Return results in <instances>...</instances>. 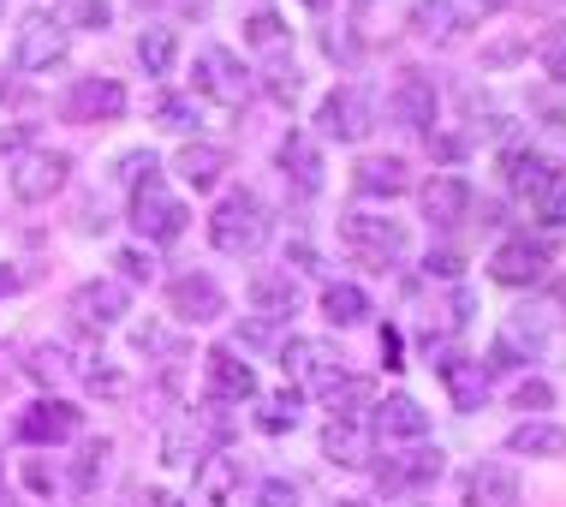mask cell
<instances>
[{
	"label": "cell",
	"mask_w": 566,
	"mask_h": 507,
	"mask_svg": "<svg viewBox=\"0 0 566 507\" xmlns=\"http://www.w3.org/2000/svg\"><path fill=\"white\" fill-rule=\"evenodd\" d=\"M263 239H269V209H263V197L256 192H227L216 215H209V245H216L221 257H251V251H263Z\"/></svg>",
	"instance_id": "cell-1"
},
{
	"label": "cell",
	"mask_w": 566,
	"mask_h": 507,
	"mask_svg": "<svg viewBox=\"0 0 566 507\" xmlns=\"http://www.w3.org/2000/svg\"><path fill=\"white\" fill-rule=\"evenodd\" d=\"M340 239H346V251L358 257L364 269H381V275H388V269L406 263V227L394 221V215H370V209H364V215H346V221H340Z\"/></svg>",
	"instance_id": "cell-2"
},
{
	"label": "cell",
	"mask_w": 566,
	"mask_h": 507,
	"mask_svg": "<svg viewBox=\"0 0 566 507\" xmlns=\"http://www.w3.org/2000/svg\"><path fill=\"white\" fill-rule=\"evenodd\" d=\"M186 221H191L186 204H179V197L167 192V179H161V174H144V179L132 186V227H137V234H144L149 245L179 239V234H186Z\"/></svg>",
	"instance_id": "cell-3"
},
{
	"label": "cell",
	"mask_w": 566,
	"mask_h": 507,
	"mask_svg": "<svg viewBox=\"0 0 566 507\" xmlns=\"http://www.w3.org/2000/svg\"><path fill=\"white\" fill-rule=\"evenodd\" d=\"M191 90H197V96H209V102H221V107H239L244 96H251V72L233 60V49L203 42L197 60H191Z\"/></svg>",
	"instance_id": "cell-4"
},
{
	"label": "cell",
	"mask_w": 566,
	"mask_h": 507,
	"mask_svg": "<svg viewBox=\"0 0 566 507\" xmlns=\"http://www.w3.org/2000/svg\"><path fill=\"white\" fill-rule=\"evenodd\" d=\"M316 126H323V137L358 144V137L376 126V90L370 84H334L323 96V107H316Z\"/></svg>",
	"instance_id": "cell-5"
},
{
	"label": "cell",
	"mask_w": 566,
	"mask_h": 507,
	"mask_svg": "<svg viewBox=\"0 0 566 507\" xmlns=\"http://www.w3.org/2000/svg\"><path fill=\"white\" fill-rule=\"evenodd\" d=\"M66 179H72L66 149H24V156L12 162V197H19V204H49L54 192H66Z\"/></svg>",
	"instance_id": "cell-6"
},
{
	"label": "cell",
	"mask_w": 566,
	"mask_h": 507,
	"mask_svg": "<svg viewBox=\"0 0 566 507\" xmlns=\"http://www.w3.org/2000/svg\"><path fill=\"white\" fill-rule=\"evenodd\" d=\"M66 60V24L54 12H24L19 42H12V66L19 72H54Z\"/></svg>",
	"instance_id": "cell-7"
},
{
	"label": "cell",
	"mask_w": 566,
	"mask_h": 507,
	"mask_svg": "<svg viewBox=\"0 0 566 507\" xmlns=\"http://www.w3.org/2000/svg\"><path fill=\"white\" fill-rule=\"evenodd\" d=\"M60 114H66L72 126H102V120H119V114H126V84H119V79H72Z\"/></svg>",
	"instance_id": "cell-8"
},
{
	"label": "cell",
	"mask_w": 566,
	"mask_h": 507,
	"mask_svg": "<svg viewBox=\"0 0 566 507\" xmlns=\"http://www.w3.org/2000/svg\"><path fill=\"white\" fill-rule=\"evenodd\" d=\"M548 239H531V234H513L495 245V257H489V275H495L501 287H537L543 269H548Z\"/></svg>",
	"instance_id": "cell-9"
},
{
	"label": "cell",
	"mask_w": 566,
	"mask_h": 507,
	"mask_svg": "<svg viewBox=\"0 0 566 507\" xmlns=\"http://www.w3.org/2000/svg\"><path fill=\"white\" fill-rule=\"evenodd\" d=\"M281 364H286V382H293V389H311V394H323L346 376V359L328 341H293L281 352Z\"/></svg>",
	"instance_id": "cell-10"
},
{
	"label": "cell",
	"mask_w": 566,
	"mask_h": 507,
	"mask_svg": "<svg viewBox=\"0 0 566 507\" xmlns=\"http://www.w3.org/2000/svg\"><path fill=\"white\" fill-rule=\"evenodd\" d=\"M66 311L78 317V329L102 334V329H114V322L132 311V287L126 281H84L78 293L66 299Z\"/></svg>",
	"instance_id": "cell-11"
},
{
	"label": "cell",
	"mask_w": 566,
	"mask_h": 507,
	"mask_svg": "<svg viewBox=\"0 0 566 507\" xmlns=\"http://www.w3.org/2000/svg\"><path fill=\"white\" fill-rule=\"evenodd\" d=\"M388 114L400 120L406 132H436L441 90H436L430 72H400V84H394V96H388Z\"/></svg>",
	"instance_id": "cell-12"
},
{
	"label": "cell",
	"mask_w": 566,
	"mask_h": 507,
	"mask_svg": "<svg viewBox=\"0 0 566 507\" xmlns=\"http://www.w3.org/2000/svg\"><path fill=\"white\" fill-rule=\"evenodd\" d=\"M203 382H209V406H244L256 401V371L251 364H239L233 346H216L203 359Z\"/></svg>",
	"instance_id": "cell-13"
},
{
	"label": "cell",
	"mask_w": 566,
	"mask_h": 507,
	"mask_svg": "<svg viewBox=\"0 0 566 507\" xmlns=\"http://www.w3.org/2000/svg\"><path fill=\"white\" fill-rule=\"evenodd\" d=\"M441 472H448V454H441V448H411V454H388V459H381L376 484L388 489V496H406V489L436 484Z\"/></svg>",
	"instance_id": "cell-14"
},
{
	"label": "cell",
	"mask_w": 566,
	"mask_h": 507,
	"mask_svg": "<svg viewBox=\"0 0 566 507\" xmlns=\"http://www.w3.org/2000/svg\"><path fill=\"white\" fill-rule=\"evenodd\" d=\"M78 406H66V401H36V406H24L19 412V442H30V448H54V442H66V436H78Z\"/></svg>",
	"instance_id": "cell-15"
},
{
	"label": "cell",
	"mask_w": 566,
	"mask_h": 507,
	"mask_svg": "<svg viewBox=\"0 0 566 507\" xmlns=\"http://www.w3.org/2000/svg\"><path fill=\"white\" fill-rule=\"evenodd\" d=\"M167 304H174L179 322H216V317H227V293H221L216 281H209L203 269L179 275V281L167 287Z\"/></svg>",
	"instance_id": "cell-16"
},
{
	"label": "cell",
	"mask_w": 566,
	"mask_h": 507,
	"mask_svg": "<svg viewBox=\"0 0 566 507\" xmlns=\"http://www.w3.org/2000/svg\"><path fill=\"white\" fill-rule=\"evenodd\" d=\"M423 221L436 227V234H448V227L465 221V209H471V186L459 174H436V179H423Z\"/></svg>",
	"instance_id": "cell-17"
},
{
	"label": "cell",
	"mask_w": 566,
	"mask_h": 507,
	"mask_svg": "<svg viewBox=\"0 0 566 507\" xmlns=\"http://www.w3.org/2000/svg\"><path fill=\"white\" fill-rule=\"evenodd\" d=\"M244 299L256 304V317H263V322H286V317L298 311V281H293V269H256L251 287H244Z\"/></svg>",
	"instance_id": "cell-18"
},
{
	"label": "cell",
	"mask_w": 566,
	"mask_h": 507,
	"mask_svg": "<svg viewBox=\"0 0 566 507\" xmlns=\"http://www.w3.org/2000/svg\"><path fill=\"white\" fill-rule=\"evenodd\" d=\"M465 507H518V472L507 459H478L465 478Z\"/></svg>",
	"instance_id": "cell-19"
},
{
	"label": "cell",
	"mask_w": 566,
	"mask_h": 507,
	"mask_svg": "<svg viewBox=\"0 0 566 507\" xmlns=\"http://www.w3.org/2000/svg\"><path fill=\"white\" fill-rule=\"evenodd\" d=\"M376 412V442H423L430 436V412H423L411 394H388L381 406H370Z\"/></svg>",
	"instance_id": "cell-20"
},
{
	"label": "cell",
	"mask_w": 566,
	"mask_h": 507,
	"mask_svg": "<svg viewBox=\"0 0 566 507\" xmlns=\"http://www.w3.org/2000/svg\"><path fill=\"white\" fill-rule=\"evenodd\" d=\"M244 484V466L233 454H203L197 459V484H191V507H227L233 489Z\"/></svg>",
	"instance_id": "cell-21"
},
{
	"label": "cell",
	"mask_w": 566,
	"mask_h": 507,
	"mask_svg": "<svg viewBox=\"0 0 566 507\" xmlns=\"http://www.w3.org/2000/svg\"><path fill=\"white\" fill-rule=\"evenodd\" d=\"M281 174H286V186H298V197L323 192V156H316V144L304 132L281 137Z\"/></svg>",
	"instance_id": "cell-22"
},
{
	"label": "cell",
	"mask_w": 566,
	"mask_h": 507,
	"mask_svg": "<svg viewBox=\"0 0 566 507\" xmlns=\"http://www.w3.org/2000/svg\"><path fill=\"white\" fill-rule=\"evenodd\" d=\"M406 186H411V174L400 156H364L352 167V192L358 197H400Z\"/></svg>",
	"instance_id": "cell-23"
},
{
	"label": "cell",
	"mask_w": 566,
	"mask_h": 507,
	"mask_svg": "<svg viewBox=\"0 0 566 507\" xmlns=\"http://www.w3.org/2000/svg\"><path fill=\"white\" fill-rule=\"evenodd\" d=\"M436 371H441V382H448V394H453L459 412H478L489 401V371L478 359H441Z\"/></svg>",
	"instance_id": "cell-24"
},
{
	"label": "cell",
	"mask_w": 566,
	"mask_h": 507,
	"mask_svg": "<svg viewBox=\"0 0 566 507\" xmlns=\"http://www.w3.org/2000/svg\"><path fill=\"white\" fill-rule=\"evenodd\" d=\"M501 167H507V186H513L518 197H531V204H537V197L560 179L555 167L537 156V149H507V162H501Z\"/></svg>",
	"instance_id": "cell-25"
},
{
	"label": "cell",
	"mask_w": 566,
	"mask_h": 507,
	"mask_svg": "<svg viewBox=\"0 0 566 507\" xmlns=\"http://www.w3.org/2000/svg\"><path fill=\"white\" fill-rule=\"evenodd\" d=\"M507 454H531V459H560L566 454V430L548 418H525L507 436Z\"/></svg>",
	"instance_id": "cell-26"
},
{
	"label": "cell",
	"mask_w": 566,
	"mask_h": 507,
	"mask_svg": "<svg viewBox=\"0 0 566 507\" xmlns=\"http://www.w3.org/2000/svg\"><path fill=\"white\" fill-rule=\"evenodd\" d=\"M174 167H179V179H186L191 192H209V186L227 174V149H216V144H186V149L174 156Z\"/></svg>",
	"instance_id": "cell-27"
},
{
	"label": "cell",
	"mask_w": 566,
	"mask_h": 507,
	"mask_svg": "<svg viewBox=\"0 0 566 507\" xmlns=\"http://www.w3.org/2000/svg\"><path fill=\"white\" fill-rule=\"evenodd\" d=\"M323 454L334 459V466H370V442H364L358 418H334L323 430Z\"/></svg>",
	"instance_id": "cell-28"
},
{
	"label": "cell",
	"mask_w": 566,
	"mask_h": 507,
	"mask_svg": "<svg viewBox=\"0 0 566 507\" xmlns=\"http://www.w3.org/2000/svg\"><path fill=\"white\" fill-rule=\"evenodd\" d=\"M501 346H507L513 359H531V352H543V346H548V322H543V311H513L507 329H501Z\"/></svg>",
	"instance_id": "cell-29"
},
{
	"label": "cell",
	"mask_w": 566,
	"mask_h": 507,
	"mask_svg": "<svg viewBox=\"0 0 566 507\" xmlns=\"http://www.w3.org/2000/svg\"><path fill=\"white\" fill-rule=\"evenodd\" d=\"M323 317L334 322V329H352V322L370 317V299H364L352 281H328L323 287Z\"/></svg>",
	"instance_id": "cell-30"
},
{
	"label": "cell",
	"mask_w": 566,
	"mask_h": 507,
	"mask_svg": "<svg viewBox=\"0 0 566 507\" xmlns=\"http://www.w3.org/2000/svg\"><path fill=\"white\" fill-rule=\"evenodd\" d=\"M411 30H418V37H430V42H448L453 30H459L453 0H411Z\"/></svg>",
	"instance_id": "cell-31"
},
{
	"label": "cell",
	"mask_w": 566,
	"mask_h": 507,
	"mask_svg": "<svg viewBox=\"0 0 566 507\" xmlns=\"http://www.w3.org/2000/svg\"><path fill=\"white\" fill-rule=\"evenodd\" d=\"M370 401H376V389L364 376H340L334 389H323V406L334 418H358V412H370Z\"/></svg>",
	"instance_id": "cell-32"
},
{
	"label": "cell",
	"mask_w": 566,
	"mask_h": 507,
	"mask_svg": "<svg viewBox=\"0 0 566 507\" xmlns=\"http://www.w3.org/2000/svg\"><path fill=\"white\" fill-rule=\"evenodd\" d=\"M256 79H263V96L269 102H281V107H293L298 102V66H293V54H269V66L256 72Z\"/></svg>",
	"instance_id": "cell-33"
},
{
	"label": "cell",
	"mask_w": 566,
	"mask_h": 507,
	"mask_svg": "<svg viewBox=\"0 0 566 507\" xmlns=\"http://www.w3.org/2000/svg\"><path fill=\"white\" fill-rule=\"evenodd\" d=\"M137 60H144L149 79H167V72H174V30H167V24H149L144 37H137Z\"/></svg>",
	"instance_id": "cell-34"
},
{
	"label": "cell",
	"mask_w": 566,
	"mask_h": 507,
	"mask_svg": "<svg viewBox=\"0 0 566 507\" xmlns=\"http://www.w3.org/2000/svg\"><path fill=\"white\" fill-rule=\"evenodd\" d=\"M102 472H108V436H96V442H84V448H78V459H72V489L90 496Z\"/></svg>",
	"instance_id": "cell-35"
},
{
	"label": "cell",
	"mask_w": 566,
	"mask_h": 507,
	"mask_svg": "<svg viewBox=\"0 0 566 507\" xmlns=\"http://www.w3.org/2000/svg\"><path fill=\"white\" fill-rule=\"evenodd\" d=\"M114 7L108 0H60V24L66 30H108Z\"/></svg>",
	"instance_id": "cell-36"
},
{
	"label": "cell",
	"mask_w": 566,
	"mask_h": 507,
	"mask_svg": "<svg viewBox=\"0 0 566 507\" xmlns=\"http://www.w3.org/2000/svg\"><path fill=\"white\" fill-rule=\"evenodd\" d=\"M244 42L263 49V54H286V24L274 19V12H251V19H244Z\"/></svg>",
	"instance_id": "cell-37"
},
{
	"label": "cell",
	"mask_w": 566,
	"mask_h": 507,
	"mask_svg": "<svg viewBox=\"0 0 566 507\" xmlns=\"http://www.w3.org/2000/svg\"><path fill=\"white\" fill-rule=\"evenodd\" d=\"M72 371H78V364H72V352L54 346V341L30 352V376H36V382H60V376H72Z\"/></svg>",
	"instance_id": "cell-38"
},
{
	"label": "cell",
	"mask_w": 566,
	"mask_h": 507,
	"mask_svg": "<svg viewBox=\"0 0 566 507\" xmlns=\"http://www.w3.org/2000/svg\"><path fill=\"white\" fill-rule=\"evenodd\" d=\"M537 66L548 72V79L566 84V24H548L537 37Z\"/></svg>",
	"instance_id": "cell-39"
},
{
	"label": "cell",
	"mask_w": 566,
	"mask_h": 507,
	"mask_svg": "<svg viewBox=\"0 0 566 507\" xmlns=\"http://www.w3.org/2000/svg\"><path fill=\"white\" fill-rule=\"evenodd\" d=\"M513 406H518V412H548V406H555V389H548V382H537V376H525V382L513 389Z\"/></svg>",
	"instance_id": "cell-40"
},
{
	"label": "cell",
	"mask_w": 566,
	"mask_h": 507,
	"mask_svg": "<svg viewBox=\"0 0 566 507\" xmlns=\"http://www.w3.org/2000/svg\"><path fill=\"white\" fill-rule=\"evenodd\" d=\"M537 215H543L548 227H566V174H560L543 197H537Z\"/></svg>",
	"instance_id": "cell-41"
},
{
	"label": "cell",
	"mask_w": 566,
	"mask_h": 507,
	"mask_svg": "<svg viewBox=\"0 0 566 507\" xmlns=\"http://www.w3.org/2000/svg\"><path fill=\"white\" fill-rule=\"evenodd\" d=\"M293 418H298V394H274V401L263 406V418H256V424H263V430H286Z\"/></svg>",
	"instance_id": "cell-42"
},
{
	"label": "cell",
	"mask_w": 566,
	"mask_h": 507,
	"mask_svg": "<svg viewBox=\"0 0 566 507\" xmlns=\"http://www.w3.org/2000/svg\"><path fill=\"white\" fill-rule=\"evenodd\" d=\"M256 507H298V489L286 478H269L263 489H256Z\"/></svg>",
	"instance_id": "cell-43"
},
{
	"label": "cell",
	"mask_w": 566,
	"mask_h": 507,
	"mask_svg": "<svg viewBox=\"0 0 566 507\" xmlns=\"http://www.w3.org/2000/svg\"><path fill=\"white\" fill-rule=\"evenodd\" d=\"M161 120H167V126H174V132H191V126H197L191 102H179V96H167V102H161Z\"/></svg>",
	"instance_id": "cell-44"
},
{
	"label": "cell",
	"mask_w": 566,
	"mask_h": 507,
	"mask_svg": "<svg viewBox=\"0 0 566 507\" xmlns=\"http://www.w3.org/2000/svg\"><path fill=\"white\" fill-rule=\"evenodd\" d=\"M119 269H126V281H149L156 257H144V251H119Z\"/></svg>",
	"instance_id": "cell-45"
},
{
	"label": "cell",
	"mask_w": 566,
	"mask_h": 507,
	"mask_svg": "<svg viewBox=\"0 0 566 507\" xmlns=\"http://www.w3.org/2000/svg\"><path fill=\"white\" fill-rule=\"evenodd\" d=\"M423 269H430V281H453V275H459V257H453V251H430V263H423Z\"/></svg>",
	"instance_id": "cell-46"
},
{
	"label": "cell",
	"mask_w": 566,
	"mask_h": 507,
	"mask_svg": "<svg viewBox=\"0 0 566 507\" xmlns=\"http://www.w3.org/2000/svg\"><path fill=\"white\" fill-rule=\"evenodd\" d=\"M24 484H30V489H42V496H54V472L42 466V459H30V466H24Z\"/></svg>",
	"instance_id": "cell-47"
},
{
	"label": "cell",
	"mask_w": 566,
	"mask_h": 507,
	"mask_svg": "<svg viewBox=\"0 0 566 507\" xmlns=\"http://www.w3.org/2000/svg\"><path fill=\"white\" fill-rule=\"evenodd\" d=\"M381 359H388V371H400V329H381Z\"/></svg>",
	"instance_id": "cell-48"
},
{
	"label": "cell",
	"mask_w": 566,
	"mask_h": 507,
	"mask_svg": "<svg viewBox=\"0 0 566 507\" xmlns=\"http://www.w3.org/2000/svg\"><path fill=\"white\" fill-rule=\"evenodd\" d=\"M513 54H518V42H495V49H489V66H507Z\"/></svg>",
	"instance_id": "cell-49"
},
{
	"label": "cell",
	"mask_w": 566,
	"mask_h": 507,
	"mask_svg": "<svg viewBox=\"0 0 566 507\" xmlns=\"http://www.w3.org/2000/svg\"><path fill=\"white\" fill-rule=\"evenodd\" d=\"M137 507H174V501H167L161 489H149V496H137Z\"/></svg>",
	"instance_id": "cell-50"
},
{
	"label": "cell",
	"mask_w": 566,
	"mask_h": 507,
	"mask_svg": "<svg viewBox=\"0 0 566 507\" xmlns=\"http://www.w3.org/2000/svg\"><path fill=\"white\" fill-rule=\"evenodd\" d=\"M144 7H186L191 12V7H203V0H144Z\"/></svg>",
	"instance_id": "cell-51"
},
{
	"label": "cell",
	"mask_w": 566,
	"mask_h": 507,
	"mask_svg": "<svg viewBox=\"0 0 566 507\" xmlns=\"http://www.w3.org/2000/svg\"><path fill=\"white\" fill-rule=\"evenodd\" d=\"M12 287H19V275H7V269H0V293H12Z\"/></svg>",
	"instance_id": "cell-52"
},
{
	"label": "cell",
	"mask_w": 566,
	"mask_h": 507,
	"mask_svg": "<svg viewBox=\"0 0 566 507\" xmlns=\"http://www.w3.org/2000/svg\"><path fill=\"white\" fill-rule=\"evenodd\" d=\"M478 7H483V12H501V7H507V0H478Z\"/></svg>",
	"instance_id": "cell-53"
},
{
	"label": "cell",
	"mask_w": 566,
	"mask_h": 507,
	"mask_svg": "<svg viewBox=\"0 0 566 507\" xmlns=\"http://www.w3.org/2000/svg\"><path fill=\"white\" fill-rule=\"evenodd\" d=\"M0 96H12V79H7V72H0Z\"/></svg>",
	"instance_id": "cell-54"
},
{
	"label": "cell",
	"mask_w": 566,
	"mask_h": 507,
	"mask_svg": "<svg viewBox=\"0 0 566 507\" xmlns=\"http://www.w3.org/2000/svg\"><path fill=\"white\" fill-rule=\"evenodd\" d=\"M0 489H7V459H0Z\"/></svg>",
	"instance_id": "cell-55"
},
{
	"label": "cell",
	"mask_w": 566,
	"mask_h": 507,
	"mask_svg": "<svg viewBox=\"0 0 566 507\" xmlns=\"http://www.w3.org/2000/svg\"><path fill=\"white\" fill-rule=\"evenodd\" d=\"M328 507H364V501H328Z\"/></svg>",
	"instance_id": "cell-56"
},
{
	"label": "cell",
	"mask_w": 566,
	"mask_h": 507,
	"mask_svg": "<svg viewBox=\"0 0 566 507\" xmlns=\"http://www.w3.org/2000/svg\"><path fill=\"white\" fill-rule=\"evenodd\" d=\"M0 507H19V501H12V496H0Z\"/></svg>",
	"instance_id": "cell-57"
},
{
	"label": "cell",
	"mask_w": 566,
	"mask_h": 507,
	"mask_svg": "<svg viewBox=\"0 0 566 507\" xmlns=\"http://www.w3.org/2000/svg\"><path fill=\"white\" fill-rule=\"evenodd\" d=\"M311 7H323V0H311Z\"/></svg>",
	"instance_id": "cell-58"
},
{
	"label": "cell",
	"mask_w": 566,
	"mask_h": 507,
	"mask_svg": "<svg viewBox=\"0 0 566 507\" xmlns=\"http://www.w3.org/2000/svg\"><path fill=\"white\" fill-rule=\"evenodd\" d=\"M560 299H566V287H560Z\"/></svg>",
	"instance_id": "cell-59"
}]
</instances>
